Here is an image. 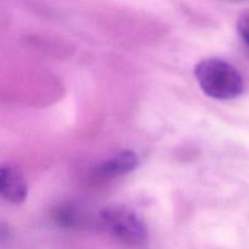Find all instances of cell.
I'll use <instances>...</instances> for the list:
<instances>
[{"label": "cell", "instance_id": "obj_4", "mask_svg": "<svg viewBox=\"0 0 249 249\" xmlns=\"http://www.w3.org/2000/svg\"><path fill=\"white\" fill-rule=\"evenodd\" d=\"M139 165V157L133 151H122L105 162L100 163L95 169V175L100 179H113L133 172Z\"/></svg>", "mask_w": 249, "mask_h": 249}, {"label": "cell", "instance_id": "obj_7", "mask_svg": "<svg viewBox=\"0 0 249 249\" xmlns=\"http://www.w3.org/2000/svg\"><path fill=\"white\" fill-rule=\"evenodd\" d=\"M12 238V230L7 224L0 221V245L7 243Z\"/></svg>", "mask_w": 249, "mask_h": 249}, {"label": "cell", "instance_id": "obj_5", "mask_svg": "<svg viewBox=\"0 0 249 249\" xmlns=\"http://www.w3.org/2000/svg\"><path fill=\"white\" fill-rule=\"evenodd\" d=\"M53 219L57 225L66 229H75L85 224V219L80 211L70 204L58 206L53 212Z\"/></svg>", "mask_w": 249, "mask_h": 249}, {"label": "cell", "instance_id": "obj_1", "mask_svg": "<svg viewBox=\"0 0 249 249\" xmlns=\"http://www.w3.org/2000/svg\"><path fill=\"white\" fill-rule=\"evenodd\" d=\"M195 77L202 91L216 100H232L245 89L242 75L228 61L211 57L199 61L195 67Z\"/></svg>", "mask_w": 249, "mask_h": 249}, {"label": "cell", "instance_id": "obj_3", "mask_svg": "<svg viewBox=\"0 0 249 249\" xmlns=\"http://www.w3.org/2000/svg\"><path fill=\"white\" fill-rule=\"evenodd\" d=\"M28 195V185L23 173L15 165H0V198L14 204H21Z\"/></svg>", "mask_w": 249, "mask_h": 249}, {"label": "cell", "instance_id": "obj_6", "mask_svg": "<svg viewBox=\"0 0 249 249\" xmlns=\"http://www.w3.org/2000/svg\"><path fill=\"white\" fill-rule=\"evenodd\" d=\"M237 32L243 43L249 48V12L240 16L237 21Z\"/></svg>", "mask_w": 249, "mask_h": 249}, {"label": "cell", "instance_id": "obj_2", "mask_svg": "<svg viewBox=\"0 0 249 249\" xmlns=\"http://www.w3.org/2000/svg\"><path fill=\"white\" fill-rule=\"evenodd\" d=\"M99 224L111 237L131 248H143L148 243L145 221L134 211L123 206H109L102 209Z\"/></svg>", "mask_w": 249, "mask_h": 249}]
</instances>
